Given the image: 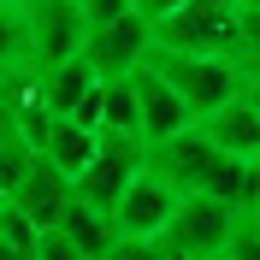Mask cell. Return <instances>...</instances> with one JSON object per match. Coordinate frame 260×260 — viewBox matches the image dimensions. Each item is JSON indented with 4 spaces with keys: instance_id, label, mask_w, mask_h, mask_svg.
I'll use <instances>...</instances> for the list:
<instances>
[{
    "instance_id": "6da1fadb",
    "label": "cell",
    "mask_w": 260,
    "mask_h": 260,
    "mask_svg": "<svg viewBox=\"0 0 260 260\" xmlns=\"http://www.w3.org/2000/svg\"><path fill=\"white\" fill-rule=\"evenodd\" d=\"M148 48L172 53H231L237 48V6L231 0H183L178 12L148 24Z\"/></svg>"
},
{
    "instance_id": "7a4b0ae2",
    "label": "cell",
    "mask_w": 260,
    "mask_h": 260,
    "mask_svg": "<svg viewBox=\"0 0 260 260\" xmlns=\"http://www.w3.org/2000/svg\"><path fill=\"white\" fill-rule=\"evenodd\" d=\"M142 59L154 65L183 101H189L195 118H207L213 107H225V101L237 95V59H231V53H172V48H148Z\"/></svg>"
},
{
    "instance_id": "3957f363",
    "label": "cell",
    "mask_w": 260,
    "mask_h": 260,
    "mask_svg": "<svg viewBox=\"0 0 260 260\" xmlns=\"http://www.w3.org/2000/svg\"><path fill=\"white\" fill-rule=\"evenodd\" d=\"M231 219H237V207H231V201H219V195H207V189H189V195H178L172 219L160 225V248H166L172 260L213 254V248H225Z\"/></svg>"
},
{
    "instance_id": "277c9868",
    "label": "cell",
    "mask_w": 260,
    "mask_h": 260,
    "mask_svg": "<svg viewBox=\"0 0 260 260\" xmlns=\"http://www.w3.org/2000/svg\"><path fill=\"white\" fill-rule=\"evenodd\" d=\"M142 160H148V142L136 136V130H101L95 136V160L83 166V178L71 183V195L107 213L118 201V189L142 172Z\"/></svg>"
},
{
    "instance_id": "5b68a950",
    "label": "cell",
    "mask_w": 260,
    "mask_h": 260,
    "mask_svg": "<svg viewBox=\"0 0 260 260\" xmlns=\"http://www.w3.org/2000/svg\"><path fill=\"white\" fill-rule=\"evenodd\" d=\"M172 207H178V189L142 160V172L118 189V201L107 207V219H113L118 237H160V225L172 219Z\"/></svg>"
},
{
    "instance_id": "8992f818",
    "label": "cell",
    "mask_w": 260,
    "mask_h": 260,
    "mask_svg": "<svg viewBox=\"0 0 260 260\" xmlns=\"http://www.w3.org/2000/svg\"><path fill=\"white\" fill-rule=\"evenodd\" d=\"M30 6V65H59L71 53H83L89 42V18L77 0H24Z\"/></svg>"
},
{
    "instance_id": "52a82bcc",
    "label": "cell",
    "mask_w": 260,
    "mask_h": 260,
    "mask_svg": "<svg viewBox=\"0 0 260 260\" xmlns=\"http://www.w3.org/2000/svg\"><path fill=\"white\" fill-rule=\"evenodd\" d=\"M142 53H148V18L142 12L107 18V24H95L89 42H83V59H89L95 77H130V71L142 65Z\"/></svg>"
},
{
    "instance_id": "ba28073f",
    "label": "cell",
    "mask_w": 260,
    "mask_h": 260,
    "mask_svg": "<svg viewBox=\"0 0 260 260\" xmlns=\"http://www.w3.org/2000/svg\"><path fill=\"white\" fill-rule=\"evenodd\" d=\"M213 154H219V148L207 142V130H201V124H183V130H172V136H160V142H148V166H154L178 195L201 189Z\"/></svg>"
},
{
    "instance_id": "9c48e42d",
    "label": "cell",
    "mask_w": 260,
    "mask_h": 260,
    "mask_svg": "<svg viewBox=\"0 0 260 260\" xmlns=\"http://www.w3.org/2000/svg\"><path fill=\"white\" fill-rule=\"evenodd\" d=\"M130 83H136V136L142 142H160V136H172V130H183V124H195V113H189V101L172 89V83L154 71V65H136L130 71Z\"/></svg>"
},
{
    "instance_id": "30bf717a",
    "label": "cell",
    "mask_w": 260,
    "mask_h": 260,
    "mask_svg": "<svg viewBox=\"0 0 260 260\" xmlns=\"http://www.w3.org/2000/svg\"><path fill=\"white\" fill-rule=\"evenodd\" d=\"M6 195H12L24 213H30L36 225H53V219L65 213V201H71V178H59V172H53L42 154H36V160L24 166V178H18Z\"/></svg>"
},
{
    "instance_id": "8fae6325",
    "label": "cell",
    "mask_w": 260,
    "mask_h": 260,
    "mask_svg": "<svg viewBox=\"0 0 260 260\" xmlns=\"http://www.w3.org/2000/svg\"><path fill=\"white\" fill-rule=\"evenodd\" d=\"M195 124L207 130V142L219 148V154H237V160H260V118L248 113L237 95H231L225 107H213L207 118H195Z\"/></svg>"
},
{
    "instance_id": "7c38bea8",
    "label": "cell",
    "mask_w": 260,
    "mask_h": 260,
    "mask_svg": "<svg viewBox=\"0 0 260 260\" xmlns=\"http://www.w3.org/2000/svg\"><path fill=\"white\" fill-rule=\"evenodd\" d=\"M95 136H101V130H83L77 118H59V113H53V124H48V136H42V148H36V154H42L59 178L77 183L83 166L95 160Z\"/></svg>"
},
{
    "instance_id": "4fadbf2b",
    "label": "cell",
    "mask_w": 260,
    "mask_h": 260,
    "mask_svg": "<svg viewBox=\"0 0 260 260\" xmlns=\"http://www.w3.org/2000/svg\"><path fill=\"white\" fill-rule=\"evenodd\" d=\"M36 83H42V101H48V113H71V107H77L83 95H89V89H95V71H89V59H83V53H71V59H59V65H42V71H36Z\"/></svg>"
},
{
    "instance_id": "5bb4252c",
    "label": "cell",
    "mask_w": 260,
    "mask_h": 260,
    "mask_svg": "<svg viewBox=\"0 0 260 260\" xmlns=\"http://www.w3.org/2000/svg\"><path fill=\"white\" fill-rule=\"evenodd\" d=\"M201 189L231 201V207H254L260 201V160H237V154H213Z\"/></svg>"
},
{
    "instance_id": "9a60e30c",
    "label": "cell",
    "mask_w": 260,
    "mask_h": 260,
    "mask_svg": "<svg viewBox=\"0 0 260 260\" xmlns=\"http://www.w3.org/2000/svg\"><path fill=\"white\" fill-rule=\"evenodd\" d=\"M53 225H59V231H65V237H71V243H77L89 260H101L107 248H113V237H118V231H113V219H107L101 207H89V201H77V195L65 201V213L53 219Z\"/></svg>"
},
{
    "instance_id": "2e32d148",
    "label": "cell",
    "mask_w": 260,
    "mask_h": 260,
    "mask_svg": "<svg viewBox=\"0 0 260 260\" xmlns=\"http://www.w3.org/2000/svg\"><path fill=\"white\" fill-rule=\"evenodd\" d=\"M0 65H30V6L0 0Z\"/></svg>"
},
{
    "instance_id": "e0dca14e",
    "label": "cell",
    "mask_w": 260,
    "mask_h": 260,
    "mask_svg": "<svg viewBox=\"0 0 260 260\" xmlns=\"http://www.w3.org/2000/svg\"><path fill=\"white\" fill-rule=\"evenodd\" d=\"M101 130H136V83L101 77Z\"/></svg>"
},
{
    "instance_id": "ac0fdd59",
    "label": "cell",
    "mask_w": 260,
    "mask_h": 260,
    "mask_svg": "<svg viewBox=\"0 0 260 260\" xmlns=\"http://www.w3.org/2000/svg\"><path fill=\"white\" fill-rule=\"evenodd\" d=\"M30 160H36V148L18 136V124H12V118H0V183L12 189V183L24 178V166H30Z\"/></svg>"
},
{
    "instance_id": "d6986e66",
    "label": "cell",
    "mask_w": 260,
    "mask_h": 260,
    "mask_svg": "<svg viewBox=\"0 0 260 260\" xmlns=\"http://www.w3.org/2000/svg\"><path fill=\"white\" fill-rule=\"evenodd\" d=\"M36 231H42V225H36L30 213H24V207L12 201V195H6V201H0V243H6V248H18V254L30 260V243H36Z\"/></svg>"
},
{
    "instance_id": "ffe728a7",
    "label": "cell",
    "mask_w": 260,
    "mask_h": 260,
    "mask_svg": "<svg viewBox=\"0 0 260 260\" xmlns=\"http://www.w3.org/2000/svg\"><path fill=\"white\" fill-rule=\"evenodd\" d=\"M225 254L231 260H260V213L254 207H237L231 237H225Z\"/></svg>"
},
{
    "instance_id": "44dd1931",
    "label": "cell",
    "mask_w": 260,
    "mask_h": 260,
    "mask_svg": "<svg viewBox=\"0 0 260 260\" xmlns=\"http://www.w3.org/2000/svg\"><path fill=\"white\" fill-rule=\"evenodd\" d=\"M30 260H89V254H83L59 225H42V231H36V243H30Z\"/></svg>"
},
{
    "instance_id": "7402d4cb",
    "label": "cell",
    "mask_w": 260,
    "mask_h": 260,
    "mask_svg": "<svg viewBox=\"0 0 260 260\" xmlns=\"http://www.w3.org/2000/svg\"><path fill=\"white\" fill-rule=\"evenodd\" d=\"M101 260H172V254L160 248V237H113V248Z\"/></svg>"
},
{
    "instance_id": "603a6c76",
    "label": "cell",
    "mask_w": 260,
    "mask_h": 260,
    "mask_svg": "<svg viewBox=\"0 0 260 260\" xmlns=\"http://www.w3.org/2000/svg\"><path fill=\"white\" fill-rule=\"evenodd\" d=\"M237 53H260V6H237Z\"/></svg>"
},
{
    "instance_id": "cb8c5ba5",
    "label": "cell",
    "mask_w": 260,
    "mask_h": 260,
    "mask_svg": "<svg viewBox=\"0 0 260 260\" xmlns=\"http://www.w3.org/2000/svg\"><path fill=\"white\" fill-rule=\"evenodd\" d=\"M65 118H77L83 130H101V83H95V89H89V95H83V101H77V107H71Z\"/></svg>"
},
{
    "instance_id": "d4e9b609",
    "label": "cell",
    "mask_w": 260,
    "mask_h": 260,
    "mask_svg": "<svg viewBox=\"0 0 260 260\" xmlns=\"http://www.w3.org/2000/svg\"><path fill=\"white\" fill-rule=\"evenodd\" d=\"M77 6H83V18H89V30L107 24V18H118V12H130V0H77Z\"/></svg>"
},
{
    "instance_id": "484cf974",
    "label": "cell",
    "mask_w": 260,
    "mask_h": 260,
    "mask_svg": "<svg viewBox=\"0 0 260 260\" xmlns=\"http://www.w3.org/2000/svg\"><path fill=\"white\" fill-rule=\"evenodd\" d=\"M183 0H130V12H142L148 24H154V18H166V12H178Z\"/></svg>"
},
{
    "instance_id": "4316f807",
    "label": "cell",
    "mask_w": 260,
    "mask_h": 260,
    "mask_svg": "<svg viewBox=\"0 0 260 260\" xmlns=\"http://www.w3.org/2000/svg\"><path fill=\"white\" fill-rule=\"evenodd\" d=\"M0 260H24V254H18V248H6V243H0Z\"/></svg>"
},
{
    "instance_id": "83f0119b",
    "label": "cell",
    "mask_w": 260,
    "mask_h": 260,
    "mask_svg": "<svg viewBox=\"0 0 260 260\" xmlns=\"http://www.w3.org/2000/svg\"><path fill=\"white\" fill-rule=\"evenodd\" d=\"M195 260H231V254H225V248H213V254H195Z\"/></svg>"
},
{
    "instance_id": "f1b7e54d",
    "label": "cell",
    "mask_w": 260,
    "mask_h": 260,
    "mask_svg": "<svg viewBox=\"0 0 260 260\" xmlns=\"http://www.w3.org/2000/svg\"><path fill=\"white\" fill-rule=\"evenodd\" d=\"M0 201H6V183H0Z\"/></svg>"
},
{
    "instance_id": "f546056e",
    "label": "cell",
    "mask_w": 260,
    "mask_h": 260,
    "mask_svg": "<svg viewBox=\"0 0 260 260\" xmlns=\"http://www.w3.org/2000/svg\"><path fill=\"white\" fill-rule=\"evenodd\" d=\"M0 118H6V101H0Z\"/></svg>"
},
{
    "instance_id": "4dcf8cb0",
    "label": "cell",
    "mask_w": 260,
    "mask_h": 260,
    "mask_svg": "<svg viewBox=\"0 0 260 260\" xmlns=\"http://www.w3.org/2000/svg\"><path fill=\"white\" fill-rule=\"evenodd\" d=\"M243 6H260V0H243Z\"/></svg>"
},
{
    "instance_id": "1f68e13d",
    "label": "cell",
    "mask_w": 260,
    "mask_h": 260,
    "mask_svg": "<svg viewBox=\"0 0 260 260\" xmlns=\"http://www.w3.org/2000/svg\"><path fill=\"white\" fill-rule=\"evenodd\" d=\"M254 213H260V201H254Z\"/></svg>"
}]
</instances>
